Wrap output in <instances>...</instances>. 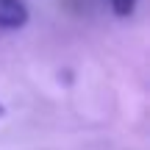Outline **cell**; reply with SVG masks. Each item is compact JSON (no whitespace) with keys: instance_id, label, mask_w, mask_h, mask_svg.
Masks as SVG:
<instances>
[{"instance_id":"6da1fadb","label":"cell","mask_w":150,"mask_h":150,"mask_svg":"<svg viewBox=\"0 0 150 150\" xmlns=\"http://www.w3.org/2000/svg\"><path fill=\"white\" fill-rule=\"evenodd\" d=\"M31 14L22 0H0V28L3 31H17V28L28 25Z\"/></svg>"},{"instance_id":"7a4b0ae2","label":"cell","mask_w":150,"mask_h":150,"mask_svg":"<svg viewBox=\"0 0 150 150\" xmlns=\"http://www.w3.org/2000/svg\"><path fill=\"white\" fill-rule=\"evenodd\" d=\"M136 3H139V0H108V6H111V11L117 17H131L134 8H136Z\"/></svg>"},{"instance_id":"3957f363","label":"cell","mask_w":150,"mask_h":150,"mask_svg":"<svg viewBox=\"0 0 150 150\" xmlns=\"http://www.w3.org/2000/svg\"><path fill=\"white\" fill-rule=\"evenodd\" d=\"M0 117H6V106H3V103H0Z\"/></svg>"}]
</instances>
